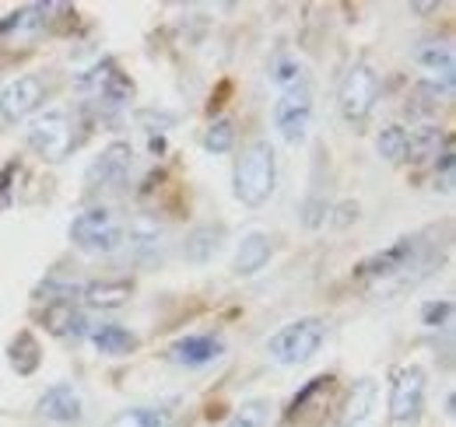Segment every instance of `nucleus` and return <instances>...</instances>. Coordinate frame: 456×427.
I'll return each mask as SVG.
<instances>
[{
    "label": "nucleus",
    "instance_id": "1",
    "mask_svg": "<svg viewBox=\"0 0 456 427\" xmlns=\"http://www.w3.org/2000/svg\"><path fill=\"white\" fill-rule=\"evenodd\" d=\"M278 182V155L271 141H253L242 158L235 161V200L242 207H264Z\"/></svg>",
    "mask_w": 456,
    "mask_h": 427
},
{
    "label": "nucleus",
    "instance_id": "2",
    "mask_svg": "<svg viewBox=\"0 0 456 427\" xmlns=\"http://www.w3.org/2000/svg\"><path fill=\"white\" fill-rule=\"evenodd\" d=\"M77 95L92 109H99L102 116H110V112H119L123 106H130L134 81L116 67L113 60H102V63H95L92 70H85L77 77Z\"/></svg>",
    "mask_w": 456,
    "mask_h": 427
},
{
    "label": "nucleus",
    "instance_id": "3",
    "mask_svg": "<svg viewBox=\"0 0 456 427\" xmlns=\"http://www.w3.org/2000/svg\"><path fill=\"white\" fill-rule=\"evenodd\" d=\"M323 340H327V326L320 319H295L267 340V354L281 368H298L323 347Z\"/></svg>",
    "mask_w": 456,
    "mask_h": 427
},
{
    "label": "nucleus",
    "instance_id": "4",
    "mask_svg": "<svg viewBox=\"0 0 456 427\" xmlns=\"http://www.w3.org/2000/svg\"><path fill=\"white\" fill-rule=\"evenodd\" d=\"M123 235L126 228L110 207H88L70 221V242L88 256H113L116 249H123Z\"/></svg>",
    "mask_w": 456,
    "mask_h": 427
},
{
    "label": "nucleus",
    "instance_id": "5",
    "mask_svg": "<svg viewBox=\"0 0 456 427\" xmlns=\"http://www.w3.org/2000/svg\"><path fill=\"white\" fill-rule=\"evenodd\" d=\"M28 144H32V151H39L46 161L67 158V155L77 148L70 112H63V109H50L46 116L32 119V123H28Z\"/></svg>",
    "mask_w": 456,
    "mask_h": 427
},
{
    "label": "nucleus",
    "instance_id": "6",
    "mask_svg": "<svg viewBox=\"0 0 456 427\" xmlns=\"http://www.w3.org/2000/svg\"><path fill=\"white\" fill-rule=\"evenodd\" d=\"M425 385H428V375L421 365L397 368L394 382H390V424L407 427L418 421V414L425 407Z\"/></svg>",
    "mask_w": 456,
    "mask_h": 427
},
{
    "label": "nucleus",
    "instance_id": "7",
    "mask_svg": "<svg viewBox=\"0 0 456 427\" xmlns=\"http://www.w3.org/2000/svg\"><path fill=\"white\" fill-rule=\"evenodd\" d=\"M338 102H341V112L347 123H362L376 109V102H379V74L369 63H354L344 74Z\"/></svg>",
    "mask_w": 456,
    "mask_h": 427
},
{
    "label": "nucleus",
    "instance_id": "8",
    "mask_svg": "<svg viewBox=\"0 0 456 427\" xmlns=\"http://www.w3.org/2000/svg\"><path fill=\"white\" fill-rule=\"evenodd\" d=\"M274 126L288 144H302L313 126V95L309 85H298L291 92H281L274 102Z\"/></svg>",
    "mask_w": 456,
    "mask_h": 427
},
{
    "label": "nucleus",
    "instance_id": "9",
    "mask_svg": "<svg viewBox=\"0 0 456 427\" xmlns=\"http://www.w3.org/2000/svg\"><path fill=\"white\" fill-rule=\"evenodd\" d=\"M414 253H418V246H414L411 238H397L394 246H387V249L365 256V260L354 267V277H358V280H372V284H387V280H394V277L411 270Z\"/></svg>",
    "mask_w": 456,
    "mask_h": 427
},
{
    "label": "nucleus",
    "instance_id": "10",
    "mask_svg": "<svg viewBox=\"0 0 456 427\" xmlns=\"http://www.w3.org/2000/svg\"><path fill=\"white\" fill-rule=\"evenodd\" d=\"M130 168H134V148L126 141H113L88 165L85 182H88V189H119L130 179Z\"/></svg>",
    "mask_w": 456,
    "mask_h": 427
},
{
    "label": "nucleus",
    "instance_id": "11",
    "mask_svg": "<svg viewBox=\"0 0 456 427\" xmlns=\"http://www.w3.org/2000/svg\"><path fill=\"white\" fill-rule=\"evenodd\" d=\"M43 102H46V81L39 74H25V77L11 81L0 92V119L4 123H21V119H28Z\"/></svg>",
    "mask_w": 456,
    "mask_h": 427
},
{
    "label": "nucleus",
    "instance_id": "12",
    "mask_svg": "<svg viewBox=\"0 0 456 427\" xmlns=\"http://www.w3.org/2000/svg\"><path fill=\"white\" fill-rule=\"evenodd\" d=\"M225 354V340L215 333H190L169 347V361L179 368H208Z\"/></svg>",
    "mask_w": 456,
    "mask_h": 427
},
{
    "label": "nucleus",
    "instance_id": "13",
    "mask_svg": "<svg viewBox=\"0 0 456 427\" xmlns=\"http://www.w3.org/2000/svg\"><path fill=\"white\" fill-rule=\"evenodd\" d=\"M36 410H39L46 421H53V424H77V421H81V414H85L81 396H77V389H74L70 382H57V385H50V389L39 396Z\"/></svg>",
    "mask_w": 456,
    "mask_h": 427
},
{
    "label": "nucleus",
    "instance_id": "14",
    "mask_svg": "<svg viewBox=\"0 0 456 427\" xmlns=\"http://www.w3.org/2000/svg\"><path fill=\"white\" fill-rule=\"evenodd\" d=\"M267 263H271V238L264 231L242 235V242L235 249V260H232V273L235 277H256Z\"/></svg>",
    "mask_w": 456,
    "mask_h": 427
},
{
    "label": "nucleus",
    "instance_id": "15",
    "mask_svg": "<svg viewBox=\"0 0 456 427\" xmlns=\"http://www.w3.org/2000/svg\"><path fill=\"white\" fill-rule=\"evenodd\" d=\"M43 326L60 336V340H85L88 336V319L74 309V302H50L46 312H43Z\"/></svg>",
    "mask_w": 456,
    "mask_h": 427
},
{
    "label": "nucleus",
    "instance_id": "16",
    "mask_svg": "<svg viewBox=\"0 0 456 427\" xmlns=\"http://www.w3.org/2000/svg\"><path fill=\"white\" fill-rule=\"evenodd\" d=\"M414 63L425 67L428 74H436V81L443 77V88L453 92V85H456L453 46H446V43H418V46H414Z\"/></svg>",
    "mask_w": 456,
    "mask_h": 427
},
{
    "label": "nucleus",
    "instance_id": "17",
    "mask_svg": "<svg viewBox=\"0 0 456 427\" xmlns=\"http://www.w3.org/2000/svg\"><path fill=\"white\" fill-rule=\"evenodd\" d=\"M81 298H85L88 309L113 312V309H123L134 298V284L130 280H92V284L81 287Z\"/></svg>",
    "mask_w": 456,
    "mask_h": 427
},
{
    "label": "nucleus",
    "instance_id": "18",
    "mask_svg": "<svg viewBox=\"0 0 456 427\" xmlns=\"http://www.w3.org/2000/svg\"><path fill=\"white\" fill-rule=\"evenodd\" d=\"M222 238H225V228H222V224H200V228H193V231L186 235V242H183L186 263H197V267L211 263L215 253L222 249Z\"/></svg>",
    "mask_w": 456,
    "mask_h": 427
},
{
    "label": "nucleus",
    "instance_id": "19",
    "mask_svg": "<svg viewBox=\"0 0 456 427\" xmlns=\"http://www.w3.org/2000/svg\"><path fill=\"white\" fill-rule=\"evenodd\" d=\"M92 343H95V350H99L102 358H130V354L141 347V340H137L126 326H116V322L95 326V329H92Z\"/></svg>",
    "mask_w": 456,
    "mask_h": 427
},
{
    "label": "nucleus",
    "instance_id": "20",
    "mask_svg": "<svg viewBox=\"0 0 456 427\" xmlns=\"http://www.w3.org/2000/svg\"><path fill=\"white\" fill-rule=\"evenodd\" d=\"M446 148H453L450 137L439 126H432V123H425L414 133H407V161H414V165L439 158V151H446Z\"/></svg>",
    "mask_w": 456,
    "mask_h": 427
},
{
    "label": "nucleus",
    "instance_id": "21",
    "mask_svg": "<svg viewBox=\"0 0 456 427\" xmlns=\"http://www.w3.org/2000/svg\"><path fill=\"white\" fill-rule=\"evenodd\" d=\"M376 396H379V389H376V378H358L354 382V389H351V396H347V403H344V427H362L369 421V414H372V407H376Z\"/></svg>",
    "mask_w": 456,
    "mask_h": 427
},
{
    "label": "nucleus",
    "instance_id": "22",
    "mask_svg": "<svg viewBox=\"0 0 456 427\" xmlns=\"http://www.w3.org/2000/svg\"><path fill=\"white\" fill-rule=\"evenodd\" d=\"M446 95H450V92H446L439 81H418V85L411 88V99H407V116H414V119H432V116H439Z\"/></svg>",
    "mask_w": 456,
    "mask_h": 427
},
{
    "label": "nucleus",
    "instance_id": "23",
    "mask_svg": "<svg viewBox=\"0 0 456 427\" xmlns=\"http://www.w3.org/2000/svg\"><path fill=\"white\" fill-rule=\"evenodd\" d=\"M11 365H14V372L18 375H32L39 368V361H43V350H39V343H36V336L28 333V329H21L14 340H11Z\"/></svg>",
    "mask_w": 456,
    "mask_h": 427
},
{
    "label": "nucleus",
    "instance_id": "24",
    "mask_svg": "<svg viewBox=\"0 0 456 427\" xmlns=\"http://www.w3.org/2000/svg\"><path fill=\"white\" fill-rule=\"evenodd\" d=\"M106 427H169V410L162 407H134L116 414Z\"/></svg>",
    "mask_w": 456,
    "mask_h": 427
},
{
    "label": "nucleus",
    "instance_id": "25",
    "mask_svg": "<svg viewBox=\"0 0 456 427\" xmlns=\"http://www.w3.org/2000/svg\"><path fill=\"white\" fill-rule=\"evenodd\" d=\"M271 81H274L278 95H281V92H291V88L305 85V67H302L295 56L281 53L274 63H271Z\"/></svg>",
    "mask_w": 456,
    "mask_h": 427
},
{
    "label": "nucleus",
    "instance_id": "26",
    "mask_svg": "<svg viewBox=\"0 0 456 427\" xmlns=\"http://www.w3.org/2000/svg\"><path fill=\"white\" fill-rule=\"evenodd\" d=\"M376 151H379V158L390 161V165L407 161V130L403 126H383L379 137H376Z\"/></svg>",
    "mask_w": 456,
    "mask_h": 427
},
{
    "label": "nucleus",
    "instance_id": "27",
    "mask_svg": "<svg viewBox=\"0 0 456 427\" xmlns=\"http://www.w3.org/2000/svg\"><path fill=\"white\" fill-rule=\"evenodd\" d=\"M267 421H271V403L267 399H249L228 417L225 427H267Z\"/></svg>",
    "mask_w": 456,
    "mask_h": 427
},
{
    "label": "nucleus",
    "instance_id": "28",
    "mask_svg": "<svg viewBox=\"0 0 456 427\" xmlns=\"http://www.w3.org/2000/svg\"><path fill=\"white\" fill-rule=\"evenodd\" d=\"M235 148V126L232 119H215L208 130H204V151L211 155H228Z\"/></svg>",
    "mask_w": 456,
    "mask_h": 427
},
{
    "label": "nucleus",
    "instance_id": "29",
    "mask_svg": "<svg viewBox=\"0 0 456 427\" xmlns=\"http://www.w3.org/2000/svg\"><path fill=\"white\" fill-rule=\"evenodd\" d=\"M450 319H453V302H428L425 309H421V322L425 326H432V329H439V326H450Z\"/></svg>",
    "mask_w": 456,
    "mask_h": 427
},
{
    "label": "nucleus",
    "instance_id": "30",
    "mask_svg": "<svg viewBox=\"0 0 456 427\" xmlns=\"http://www.w3.org/2000/svg\"><path fill=\"white\" fill-rule=\"evenodd\" d=\"M351 221H358V204H354V200H344L341 207H338V217H334V224H338V228H347Z\"/></svg>",
    "mask_w": 456,
    "mask_h": 427
},
{
    "label": "nucleus",
    "instance_id": "31",
    "mask_svg": "<svg viewBox=\"0 0 456 427\" xmlns=\"http://www.w3.org/2000/svg\"><path fill=\"white\" fill-rule=\"evenodd\" d=\"M141 123H151L148 133H166V126H172L169 116H159V112H141Z\"/></svg>",
    "mask_w": 456,
    "mask_h": 427
},
{
    "label": "nucleus",
    "instance_id": "32",
    "mask_svg": "<svg viewBox=\"0 0 456 427\" xmlns=\"http://www.w3.org/2000/svg\"><path fill=\"white\" fill-rule=\"evenodd\" d=\"M436 11V4H411V14H428Z\"/></svg>",
    "mask_w": 456,
    "mask_h": 427
}]
</instances>
